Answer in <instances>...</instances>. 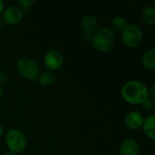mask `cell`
Instances as JSON below:
<instances>
[{"instance_id": "6da1fadb", "label": "cell", "mask_w": 155, "mask_h": 155, "mask_svg": "<svg viewBox=\"0 0 155 155\" xmlns=\"http://www.w3.org/2000/svg\"><path fill=\"white\" fill-rule=\"evenodd\" d=\"M122 98L128 104L138 105L142 104L148 97V87L139 81H129L125 83L121 89Z\"/></svg>"}, {"instance_id": "7a4b0ae2", "label": "cell", "mask_w": 155, "mask_h": 155, "mask_svg": "<svg viewBox=\"0 0 155 155\" xmlns=\"http://www.w3.org/2000/svg\"><path fill=\"white\" fill-rule=\"evenodd\" d=\"M90 42L95 50L101 53H107L115 45L116 36L111 28L102 27L97 29L96 32L92 35Z\"/></svg>"}, {"instance_id": "3957f363", "label": "cell", "mask_w": 155, "mask_h": 155, "mask_svg": "<svg viewBox=\"0 0 155 155\" xmlns=\"http://www.w3.org/2000/svg\"><path fill=\"white\" fill-rule=\"evenodd\" d=\"M16 70L19 74L28 81H35L39 76L38 64L30 57H21L16 63Z\"/></svg>"}, {"instance_id": "277c9868", "label": "cell", "mask_w": 155, "mask_h": 155, "mask_svg": "<svg viewBox=\"0 0 155 155\" xmlns=\"http://www.w3.org/2000/svg\"><path fill=\"white\" fill-rule=\"evenodd\" d=\"M143 40V33L135 24H128L122 31V41L129 48L138 47Z\"/></svg>"}, {"instance_id": "5b68a950", "label": "cell", "mask_w": 155, "mask_h": 155, "mask_svg": "<svg viewBox=\"0 0 155 155\" xmlns=\"http://www.w3.org/2000/svg\"><path fill=\"white\" fill-rule=\"evenodd\" d=\"M5 144L9 150L14 153H22L26 147V139L24 134L17 129H11L5 134Z\"/></svg>"}, {"instance_id": "8992f818", "label": "cell", "mask_w": 155, "mask_h": 155, "mask_svg": "<svg viewBox=\"0 0 155 155\" xmlns=\"http://www.w3.org/2000/svg\"><path fill=\"white\" fill-rule=\"evenodd\" d=\"M24 17V11L18 5H9L5 8L2 13V20L3 23L15 25L19 24Z\"/></svg>"}, {"instance_id": "52a82bcc", "label": "cell", "mask_w": 155, "mask_h": 155, "mask_svg": "<svg viewBox=\"0 0 155 155\" xmlns=\"http://www.w3.org/2000/svg\"><path fill=\"white\" fill-rule=\"evenodd\" d=\"M43 62L48 71H55L63 65L64 56L57 50H50L45 54Z\"/></svg>"}, {"instance_id": "ba28073f", "label": "cell", "mask_w": 155, "mask_h": 155, "mask_svg": "<svg viewBox=\"0 0 155 155\" xmlns=\"http://www.w3.org/2000/svg\"><path fill=\"white\" fill-rule=\"evenodd\" d=\"M98 27V21L95 16L88 15L81 20V29L84 32V39L91 41L92 35L96 32Z\"/></svg>"}, {"instance_id": "9c48e42d", "label": "cell", "mask_w": 155, "mask_h": 155, "mask_svg": "<svg viewBox=\"0 0 155 155\" xmlns=\"http://www.w3.org/2000/svg\"><path fill=\"white\" fill-rule=\"evenodd\" d=\"M141 148L139 143L134 139H125L119 147V155H140Z\"/></svg>"}, {"instance_id": "30bf717a", "label": "cell", "mask_w": 155, "mask_h": 155, "mask_svg": "<svg viewBox=\"0 0 155 155\" xmlns=\"http://www.w3.org/2000/svg\"><path fill=\"white\" fill-rule=\"evenodd\" d=\"M143 123V114L137 111L128 113L124 117V124L132 130H138L142 127Z\"/></svg>"}, {"instance_id": "8fae6325", "label": "cell", "mask_w": 155, "mask_h": 155, "mask_svg": "<svg viewBox=\"0 0 155 155\" xmlns=\"http://www.w3.org/2000/svg\"><path fill=\"white\" fill-rule=\"evenodd\" d=\"M154 124H155V115L154 114H151L149 116H147L145 119H143V130L144 132V134H146V136L148 138H150L151 140L154 141L155 140V134H154Z\"/></svg>"}, {"instance_id": "7c38bea8", "label": "cell", "mask_w": 155, "mask_h": 155, "mask_svg": "<svg viewBox=\"0 0 155 155\" xmlns=\"http://www.w3.org/2000/svg\"><path fill=\"white\" fill-rule=\"evenodd\" d=\"M142 64L147 70H153L155 68V49L150 48L146 50L142 56Z\"/></svg>"}, {"instance_id": "4fadbf2b", "label": "cell", "mask_w": 155, "mask_h": 155, "mask_svg": "<svg viewBox=\"0 0 155 155\" xmlns=\"http://www.w3.org/2000/svg\"><path fill=\"white\" fill-rule=\"evenodd\" d=\"M141 19L146 25H153L155 24V8L153 5L145 6L141 13Z\"/></svg>"}, {"instance_id": "5bb4252c", "label": "cell", "mask_w": 155, "mask_h": 155, "mask_svg": "<svg viewBox=\"0 0 155 155\" xmlns=\"http://www.w3.org/2000/svg\"><path fill=\"white\" fill-rule=\"evenodd\" d=\"M36 80L38 84L43 86H51L55 82V75L50 71H45L39 74Z\"/></svg>"}, {"instance_id": "9a60e30c", "label": "cell", "mask_w": 155, "mask_h": 155, "mask_svg": "<svg viewBox=\"0 0 155 155\" xmlns=\"http://www.w3.org/2000/svg\"><path fill=\"white\" fill-rule=\"evenodd\" d=\"M128 23H127V19H125L123 16H115L112 19L111 21V26H112V30L117 31V32H122L126 26H127Z\"/></svg>"}, {"instance_id": "2e32d148", "label": "cell", "mask_w": 155, "mask_h": 155, "mask_svg": "<svg viewBox=\"0 0 155 155\" xmlns=\"http://www.w3.org/2000/svg\"><path fill=\"white\" fill-rule=\"evenodd\" d=\"M142 106H143V108L144 109V110H147V111H150V110H153V107H154L155 105V101H154V98H153V97H148L142 104H141Z\"/></svg>"}, {"instance_id": "e0dca14e", "label": "cell", "mask_w": 155, "mask_h": 155, "mask_svg": "<svg viewBox=\"0 0 155 155\" xmlns=\"http://www.w3.org/2000/svg\"><path fill=\"white\" fill-rule=\"evenodd\" d=\"M35 0H19L17 4L19 5V7L23 8H28L30 7L33 4H35Z\"/></svg>"}, {"instance_id": "ac0fdd59", "label": "cell", "mask_w": 155, "mask_h": 155, "mask_svg": "<svg viewBox=\"0 0 155 155\" xmlns=\"http://www.w3.org/2000/svg\"><path fill=\"white\" fill-rule=\"evenodd\" d=\"M6 80H7V75L5 73L0 72V86L5 84L6 83Z\"/></svg>"}, {"instance_id": "d6986e66", "label": "cell", "mask_w": 155, "mask_h": 155, "mask_svg": "<svg viewBox=\"0 0 155 155\" xmlns=\"http://www.w3.org/2000/svg\"><path fill=\"white\" fill-rule=\"evenodd\" d=\"M148 93H149V96L151 95V97L154 98L155 96V85L153 84L150 88H148Z\"/></svg>"}, {"instance_id": "ffe728a7", "label": "cell", "mask_w": 155, "mask_h": 155, "mask_svg": "<svg viewBox=\"0 0 155 155\" xmlns=\"http://www.w3.org/2000/svg\"><path fill=\"white\" fill-rule=\"evenodd\" d=\"M4 9H5V4H4V2H3V1H1V0H0V15L3 13Z\"/></svg>"}, {"instance_id": "44dd1931", "label": "cell", "mask_w": 155, "mask_h": 155, "mask_svg": "<svg viewBox=\"0 0 155 155\" xmlns=\"http://www.w3.org/2000/svg\"><path fill=\"white\" fill-rule=\"evenodd\" d=\"M3 132H4V127H3L2 124L0 123V137H1L2 134H3Z\"/></svg>"}, {"instance_id": "7402d4cb", "label": "cell", "mask_w": 155, "mask_h": 155, "mask_svg": "<svg viewBox=\"0 0 155 155\" xmlns=\"http://www.w3.org/2000/svg\"><path fill=\"white\" fill-rule=\"evenodd\" d=\"M4 155H16V154H15V153H12V152H9V151H8V152H6V153H5Z\"/></svg>"}, {"instance_id": "603a6c76", "label": "cell", "mask_w": 155, "mask_h": 155, "mask_svg": "<svg viewBox=\"0 0 155 155\" xmlns=\"http://www.w3.org/2000/svg\"><path fill=\"white\" fill-rule=\"evenodd\" d=\"M3 25H4V23H3V20H2V18H0V29H2V27H3Z\"/></svg>"}, {"instance_id": "cb8c5ba5", "label": "cell", "mask_w": 155, "mask_h": 155, "mask_svg": "<svg viewBox=\"0 0 155 155\" xmlns=\"http://www.w3.org/2000/svg\"><path fill=\"white\" fill-rule=\"evenodd\" d=\"M2 95H3V90H2V87L0 86V99L2 97Z\"/></svg>"}]
</instances>
